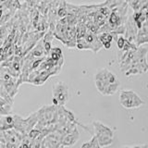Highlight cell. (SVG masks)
<instances>
[{"mask_svg":"<svg viewBox=\"0 0 148 148\" xmlns=\"http://www.w3.org/2000/svg\"><path fill=\"white\" fill-rule=\"evenodd\" d=\"M97 91L104 95H112L119 91L120 82L115 74L108 69H102L95 75Z\"/></svg>","mask_w":148,"mask_h":148,"instance_id":"1","label":"cell"},{"mask_svg":"<svg viewBox=\"0 0 148 148\" xmlns=\"http://www.w3.org/2000/svg\"><path fill=\"white\" fill-rule=\"evenodd\" d=\"M119 104L126 109H135L141 108L145 102L132 90H120Z\"/></svg>","mask_w":148,"mask_h":148,"instance_id":"2","label":"cell"},{"mask_svg":"<svg viewBox=\"0 0 148 148\" xmlns=\"http://www.w3.org/2000/svg\"><path fill=\"white\" fill-rule=\"evenodd\" d=\"M92 125H94L95 136L97 140H98L100 147L108 146L112 145L114 137V132L112 129L100 121H94Z\"/></svg>","mask_w":148,"mask_h":148,"instance_id":"3","label":"cell"},{"mask_svg":"<svg viewBox=\"0 0 148 148\" xmlns=\"http://www.w3.org/2000/svg\"><path fill=\"white\" fill-rule=\"evenodd\" d=\"M53 104L56 106H64L69 101V88L63 82H58L53 85Z\"/></svg>","mask_w":148,"mask_h":148,"instance_id":"4","label":"cell"},{"mask_svg":"<svg viewBox=\"0 0 148 148\" xmlns=\"http://www.w3.org/2000/svg\"><path fill=\"white\" fill-rule=\"evenodd\" d=\"M148 43V21L143 22L142 28L138 31L136 36V45H142Z\"/></svg>","mask_w":148,"mask_h":148,"instance_id":"5","label":"cell"},{"mask_svg":"<svg viewBox=\"0 0 148 148\" xmlns=\"http://www.w3.org/2000/svg\"><path fill=\"white\" fill-rule=\"evenodd\" d=\"M79 138V134L78 132L74 133V132H69L66 133V135L63 136L62 139V146H71L74 145Z\"/></svg>","mask_w":148,"mask_h":148,"instance_id":"6","label":"cell"},{"mask_svg":"<svg viewBox=\"0 0 148 148\" xmlns=\"http://www.w3.org/2000/svg\"><path fill=\"white\" fill-rule=\"evenodd\" d=\"M82 148H98L100 147V145L98 143V140H97L96 136H92V138L91 139V141L84 143L82 145Z\"/></svg>","mask_w":148,"mask_h":148,"instance_id":"7","label":"cell"},{"mask_svg":"<svg viewBox=\"0 0 148 148\" xmlns=\"http://www.w3.org/2000/svg\"><path fill=\"white\" fill-rule=\"evenodd\" d=\"M98 38L102 43V45H103L105 43H108V42H112L113 35L109 34V32H102L101 34H99Z\"/></svg>","mask_w":148,"mask_h":148,"instance_id":"8","label":"cell"},{"mask_svg":"<svg viewBox=\"0 0 148 148\" xmlns=\"http://www.w3.org/2000/svg\"><path fill=\"white\" fill-rule=\"evenodd\" d=\"M126 41L127 39H125L123 36H119V38L117 40V45H118V48L119 50H122L125 46V44H126Z\"/></svg>","mask_w":148,"mask_h":148,"instance_id":"9","label":"cell"},{"mask_svg":"<svg viewBox=\"0 0 148 148\" xmlns=\"http://www.w3.org/2000/svg\"><path fill=\"white\" fill-rule=\"evenodd\" d=\"M111 43H112V42H108V43L103 44L104 48H106V49H109V48L111 47Z\"/></svg>","mask_w":148,"mask_h":148,"instance_id":"10","label":"cell"}]
</instances>
